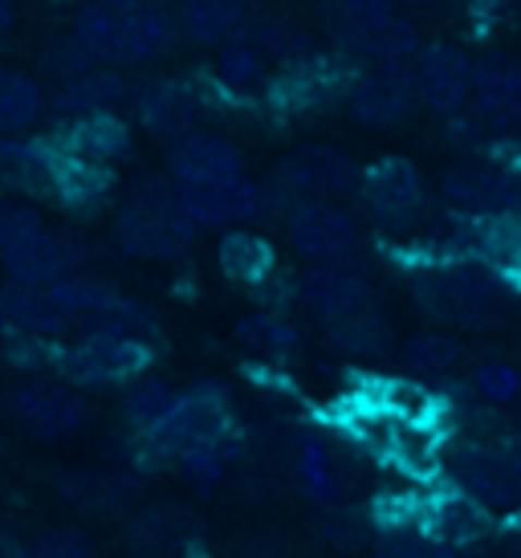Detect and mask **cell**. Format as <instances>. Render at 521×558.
Returning <instances> with one entry per match:
<instances>
[{
  "instance_id": "32",
  "label": "cell",
  "mask_w": 521,
  "mask_h": 558,
  "mask_svg": "<svg viewBox=\"0 0 521 558\" xmlns=\"http://www.w3.org/2000/svg\"><path fill=\"white\" fill-rule=\"evenodd\" d=\"M464 359V347L452 335H440V330H420L412 339L399 347V363L415 375V379H445L460 367Z\"/></svg>"
},
{
  "instance_id": "15",
  "label": "cell",
  "mask_w": 521,
  "mask_h": 558,
  "mask_svg": "<svg viewBox=\"0 0 521 558\" xmlns=\"http://www.w3.org/2000/svg\"><path fill=\"white\" fill-rule=\"evenodd\" d=\"M82 262H86V241L65 229H49V225H41L16 248L0 253V265L16 286H53V281L77 274Z\"/></svg>"
},
{
  "instance_id": "23",
  "label": "cell",
  "mask_w": 521,
  "mask_h": 558,
  "mask_svg": "<svg viewBox=\"0 0 521 558\" xmlns=\"http://www.w3.org/2000/svg\"><path fill=\"white\" fill-rule=\"evenodd\" d=\"M126 98H131V86L123 82V74L90 65L74 78H62V86L49 94V110L65 123H74L90 114H114V107H123Z\"/></svg>"
},
{
  "instance_id": "36",
  "label": "cell",
  "mask_w": 521,
  "mask_h": 558,
  "mask_svg": "<svg viewBox=\"0 0 521 558\" xmlns=\"http://www.w3.org/2000/svg\"><path fill=\"white\" fill-rule=\"evenodd\" d=\"M249 41L269 58V62H302L310 58V37L290 21H277V16H265V21H245L241 25Z\"/></svg>"
},
{
  "instance_id": "31",
  "label": "cell",
  "mask_w": 521,
  "mask_h": 558,
  "mask_svg": "<svg viewBox=\"0 0 521 558\" xmlns=\"http://www.w3.org/2000/svg\"><path fill=\"white\" fill-rule=\"evenodd\" d=\"M46 114V90L21 74L0 65V135H21Z\"/></svg>"
},
{
  "instance_id": "28",
  "label": "cell",
  "mask_w": 521,
  "mask_h": 558,
  "mask_svg": "<svg viewBox=\"0 0 521 558\" xmlns=\"http://www.w3.org/2000/svg\"><path fill=\"white\" fill-rule=\"evenodd\" d=\"M249 16V0H184L180 4V33L196 46H225Z\"/></svg>"
},
{
  "instance_id": "11",
  "label": "cell",
  "mask_w": 521,
  "mask_h": 558,
  "mask_svg": "<svg viewBox=\"0 0 521 558\" xmlns=\"http://www.w3.org/2000/svg\"><path fill=\"white\" fill-rule=\"evenodd\" d=\"M347 114L354 123L371 126V131H391L399 126L415 107H420V94H415V65L412 62H375L371 70L354 74L347 82Z\"/></svg>"
},
{
  "instance_id": "9",
  "label": "cell",
  "mask_w": 521,
  "mask_h": 558,
  "mask_svg": "<svg viewBox=\"0 0 521 558\" xmlns=\"http://www.w3.org/2000/svg\"><path fill=\"white\" fill-rule=\"evenodd\" d=\"M440 196L464 220H489L521 213V171L501 159L457 163L440 175Z\"/></svg>"
},
{
  "instance_id": "8",
  "label": "cell",
  "mask_w": 521,
  "mask_h": 558,
  "mask_svg": "<svg viewBox=\"0 0 521 558\" xmlns=\"http://www.w3.org/2000/svg\"><path fill=\"white\" fill-rule=\"evenodd\" d=\"M4 412L33 440H70L90 424V403L74 384L29 379L4 396Z\"/></svg>"
},
{
  "instance_id": "43",
  "label": "cell",
  "mask_w": 521,
  "mask_h": 558,
  "mask_svg": "<svg viewBox=\"0 0 521 558\" xmlns=\"http://www.w3.org/2000/svg\"><path fill=\"white\" fill-rule=\"evenodd\" d=\"M396 0H330V16H367L387 13Z\"/></svg>"
},
{
  "instance_id": "4",
  "label": "cell",
  "mask_w": 521,
  "mask_h": 558,
  "mask_svg": "<svg viewBox=\"0 0 521 558\" xmlns=\"http://www.w3.org/2000/svg\"><path fill=\"white\" fill-rule=\"evenodd\" d=\"M452 489L473 497L493 518H518L521 513V449L501 440L460 436L445 445V469Z\"/></svg>"
},
{
  "instance_id": "19",
  "label": "cell",
  "mask_w": 521,
  "mask_h": 558,
  "mask_svg": "<svg viewBox=\"0 0 521 558\" xmlns=\"http://www.w3.org/2000/svg\"><path fill=\"white\" fill-rule=\"evenodd\" d=\"M168 175L175 184H225L245 175V156L213 131H187L168 143Z\"/></svg>"
},
{
  "instance_id": "18",
  "label": "cell",
  "mask_w": 521,
  "mask_h": 558,
  "mask_svg": "<svg viewBox=\"0 0 521 558\" xmlns=\"http://www.w3.org/2000/svg\"><path fill=\"white\" fill-rule=\"evenodd\" d=\"M298 302L306 306L323 326L351 318V314L375 306V290H371L367 274H359L354 265H310L298 278Z\"/></svg>"
},
{
  "instance_id": "6",
  "label": "cell",
  "mask_w": 521,
  "mask_h": 558,
  "mask_svg": "<svg viewBox=\"0 0 521 558\" xmlns=\"http://www.w3.org/2000/svg\"><path fill=\"white\" fill-rule=\"evenodd\" d=\"M152 367V347L126 330H82L62 351V372L77 388H123Z\"/></svg>"
},
{
  "instance_id": "50",
  "label": "cell",
  "mask_w": 521,
  "mask_h": 558,
  "mask_svg": "<svg viewBox=\"0 0 521 558\" xmlns=\"http://www.w3.org/2000/svg\"><path fill=\"white\" fill-rule=\"evenodd\" d=\"M196 558H204V555H196Z\"/></svg>"
},
{
  "instance_id": "44",
  "label": "cell",
  "mask_w": 521,
  "mask_h": 558,
  "mask_svg": "<svg viewBox=\"0 0 521 558\" xmlns=\"http://www.w3.org/2000/svg\"><path fill=\"white\" fill-rule=\"evenodd\" d=\"M16 25V4L13 0H0V37Z\"/></svg>"
},
{
  "instance_id": "16",
  "label": "cell",
  "mask_w": 521,
  "mask_h": 558,
  "mask_svg": "<svg viewBox=\"0 0 521 558\" xmlns=\"http://www.w3.org/2000/svg\"><path fill=\"white\" fill-rule=\"evenodd\" d=\"M330 37L338 49L367 62H408L420 53V29L399 13H367V16H330Z\"/></svg>"
},
{
  "instance_id": "35",
  "label": "cell",
  "mask_w": 521,
  "mask_h": 558,
  "mask_svg": "<svg viewBox=\"0 0 521 558\" xmlns=\"http://www.w3.org/2000/svg\"><path fill=\"white\" fill-rule=\"evenodd\" d=\"M326 335H330V342H335L338 351H347V355H379V351H387V342H391V330H387L384 314L375 311V306L351 314V318L330 323Z\"/></svg>"
},
{
  "instance_id": "40",
  "label": "cell",
  "mask_w": 521,
  "mask_h": 558,
  "mask_svg": "<svg viewBox=\"0 0 521 558\" xmlns=\"http://www.w3.org/2000/svg\"><path fill=\"white\" fill-rule=\"evenodd\" d=\"M25 558H98V550L82 530L53 526L25 543Z\"/></svg>"
},
{
  "instance_id": "2",
  "label": "cell",
  "mask_w": 521,
  "mask_h": 558,
  "mask_svg": "<svg viewBox=\"0 0 521 558\" xmlns=\"http://www.w3.org/2000/svg\"><path fill=\"white\" fill-rule=\"evenodd\" d=\"M196 225L184 217L171 175H143L114 217V241L138 262H175L196 241Z\"/></svg>"
},
{
  "instance_id": "27",
  "label": "cell",
  "mask_w": 521,
  "mask_h": 558,
  "mask_svg": "<svg viewBox=\"0 0 521 558\" xmlns=\"http://www.w3.org/2000/svg\"><path fill=\"white\" fill-rule=\"evenodd\" d=\"M216 262H220V274L237 286H249V290H260L265 281L277 274V253L274 245L265 241L253 229H229L216 245Z\"/></svg>"
},
{
  "instance_id": "20",
  "label": "cell",
  "mask_w": 521,
  "mask_h": 558,
  "mask_svg": "<svg viewBox=\"0 0 521 558\" xmlns=\"http://www.w3.org/2000/svg\"><path fill=\"white\" fill-rule=\"evenodd\" d=\"M493 518L485 506H476L473 497H464L460 489H440V494L420 497V526L415 534H428L436 543L452 546V550H469L485 534H493Z\"/></svg>"
},
{
  "instance_id": "26",
  "label": "cell",
  "mask_w": 521,
  "mask_h": 558,
  "mask_svg": "<svg viewBox=\"0 0 521 558\" xmlns=\"http://www.w3.org/2000/svg\"><path fill=\"white\" fill-rule=\"evenodd\" d=\"M62 140H58V151L74 159H86V163H98V168H110L119 159L131 156V126L119 119V114H90V119H74V123H62Z\"/></svg>"
},
{
  "instance_id": "22",
  "label": "cell",
  "mask_w": 521,
  "mask_h": 558,
  "mask_svg": "<svg viewBox=\"0 0 521 558\" xmlns=\"http://www.w3.org/2000/svg\"><path fill=\"white\" fill-rule=\"evenodd\" d=\"M135 114L138 123L147 126L159 140H180L187 131L199 126V114H204V98H199L196 86L175 78H155L147 86L135 90Z\"/></svg>"
},
{
  "instance_id": "49",
  "label": "cell",
  "mask_w": 521,
  "mask_h": 558,
  "mask_svg": "<svg viewBox=\"0 0 521 558\" xmlns=\"http://www.w3.org/2000/svg\"><path fill=\"white\" fill-rule=\"evenodd\" d=\"M513 445H518V449H521V433H518V440H513Z\"/></svg>"
},
{
  "instance_id": "45",
  "label": "cell",
  "mask_w": 521,
  "mask_h": 558,
  "mask_svg": "<svg viewBox=\"0 0 521 558\" xmlns=\"http://www.w3.org/2000/svg\"><path fill=\"white\" fill-rule=\"evenodd\" d=\"M0 558H25V543H16L9 534H0Z\"/></svg>"
},
{
  "instance_id": "5",
  "label": "cell",
  "mask_w": 521,
  "mask_h": 558,
  "mask_svg": "<svg viewBox=\"0 0 521 558\" xmlns=\"http://www.w3.org/2000/svg\"><path fill=\"white\" fill-rule=\"evenodd\" d=\"M232 436V408L220 384H196L187 391H175L163 420L143 433V452L155 461L180 465L187 452L204 449L213 440Z\"/></svg>"
},
{
  "instance_id": "38",
  "label": "cell",
  "mask_w": 521,
  "mask_h": 558,
  "mask_svg": "<svg viewBox=\"0 0 521 558\" xmlns=\"http://www.w3.org/2000/svg\"><path fill=\"white\" fill-rule=\"evenodd\" d=\"M469 391H473V400H481L485 408L518 403L521 400V372L513 367V363L489 359V363H481V367L469 375Z\"/></svg>"
},
{
  "instance_id": "48",
  "label": "cell",
  "mask_w": 521,
  "mask_h": 558,
  "mask_svg": "<svg viewBox=\"0 0 521 558\" xmlns=\"http://www.w3.org/2000/svg\"><path fill=\"white\" fill-rule=\"evenodd\" d=\"M4 330H9V326H4V318H0V335H4Z\"/></svg>"
},
{
  "instance_id": "24",
  "label": "cell",
  "mask_w": 521,
  "mask_h": 558,
  "mask_svg": "<svg viewBox=\"0 0 521 558\" xmlns=\"http://www.w3.org/2000/svg\"><path fill=\"white\" fill-rule=\"evenodd\" d=\"M53 187H58V147L0 135V192L53 196Z\"/></svg>"
},
{
  "instance_id": "17",
  "label": "cell",
  "mask_w": 521,
  "mask_h": 558,
  "mask_svg": "<svg viewBox=\"0 0 521 558\" xmlns=\"http://www.w3.org/2000/svg\"><path fill=\"white\" fill-rule=\"evenodd\" d=\"M473 58L460 46L436 41L415 53V94H420V107L432 114H460L469 110L473 98Z\"/></svg>"
},
{
  "instance_id": "14",
  "label": "cell",
  "mask_w": 521,
  "mask_h": 558,
  "mask_svg": "<svg viewBox=\"0 0 521 558\" xmlns=\"http://www.w3.org/2000/svg\"><path fill=\"white\" fill-rule=\"evenodd\" d=\"M290 473L298 481V489L326 510H342L354 494V477L342 461V452L318 428H302L290 440Z\"/></svg>"
},
{
  "instance_id": "39",
  "label": "cell",
  "mask_w": 521,
  "mask_h": 558,
  "mask_svg": "<svg viewBox=\"0 0 521 558\" xmlns=\"http://www.w3.org/2000/svg\"><path fill=\"white\" fill-rule=\"evenodd\" d=\"M131 550L143 558H163L175 550V530H171V513L168 510H152L135 518V526L126 534Z\"/></svg>"
},
{
  "instance_id": "47",
  "label": "cell",
  "mask_w": 521,
  "mask_h": 558,
  "mask_svg": "<svg viewBox=\"0 0 521 558\" xmlns=\"http://www.w3.org/2000/svg\"><path fill=\"white\" fill-rule=\"evenodd\" d=\"M399 4H436V0H399Z\"/></svg>"
},
{
  "instance_id": "7",
  "label": "cell",
  "mask_w": 521,
  "mask_h": 558,
  "mask_svg": "<svg viewBox=\"0 0 521 558\" xmlns=\"http://www.w3.org/2000/svg\"><path fill=\"white\" fill-rule=\"evenodd\" d=\"M359 201L367 208V217L384 229V233H412L420 220L428 217V184L424 171L412 159L384 156L371 168H363L359 180Z\"/></svg>"
},
{
  "instance_id": "29",
  "label": "cell",
  "mask_w": 521,
  "mask_h": 558,
  "mask_svg": "<svg viewBox=\"0 0 521 558\" xmlns=\"http://www.w3.org/2000/svg\"><path fill=\"white\" fill-rule=\"evenodd\" d=\"M62 494L90 513H110L123 510L126 501H135L138 481L119 469H86V473H70L62 481Z\"/></svg>"
},
{
  "instance_id": "42",
  "label": "cell",
  "mask_w": 521,
  "mask_h": 558,
  "mask_svg": "<svg viewBox=\"0 0 521 558\" xmlns=\"http://www.w3.org/2000/svg\"><path fill=\"white\" fill-rule=\"evenodd\" d=\"M371 558H460V550L436 543L428 534H391Z\"/></svg>"
},
{
  "instance_id": "13",
  "label": "cell",
  "mask_w": 521,
  "mask_h": 558,
  "mask_svg": "<svg viewBox=\"0 0 521 558\" xmlns=\"http://www.w3.org/2000/svg\"><path fill=\"white\" fill-rule=\"evenodd\" d=\"M180 208L196 229H245L269 213V187L257 180H225V184H175Z\"/></svg>"
},
{
  "instance_id": "25",
  "label": "cell",
  "mask_w": 521,
  "mask_h": 558,
  "mask_svg": "<svg viewBox=\"0 0 521 558\" xmlns=\"http://www.w3.org/2000/svg\"><path fill=\"white\" fill-rule=\"evenodd\" d=\"M0 318L9 330L25 335V339H62L74 326L62 314V306L53 302L49 286H16L9 281L0 290Z\"/></svg>"
},
{
  "instance_id": "34",
  "label": "cell",
  "mask_w": 521,
  "mask_h": 558,
  "mask_svg": "<svg viewBox=\"0 0 521 558\" xmlns=\"http://www.w3.org/2000/svg\"><path fill=\"white\" fill-rule=\"evenodd\" d=\"M175 400V388H171L168 379H159V375H135L131 384H123V396H119V408H123V420L135 428L138 436L155 428L163 412L171 408Z\"/></svg>"
},
{
  "instance_id": "37",
  "label": "cell",
  "mask_w": 521,
  "mask_h": 558,
  "mask_svg": "<svg viewBox=\"0 0 521 558\" xmlns=\"http://www.w3.org/2000/svg\"><path fill=\"white\" fill-rule=\"evenodd\" d=\"M232 465H237V436H225V440H213V445H204V449L187 452L175 469L184 473L187 485L213 489V485H220V481L229 477Z\"/></svg>"
},
{
  "instance_id": "46",
  "label": "cell",
  "mask_w": 521,
  "mask_h": 558,
  "mask_svg": "<svg viewBox=\"0 0 521 558\" xmlns=\"http://www.w3.org/2000/svg\"><path fill=\"white\" fill-rule=\"evenodd\" d=\"M460 558H501V555H481V550H460Z\"/></svg>"
},
{
  "instance_id": "12",
  "label": "cell",
  "mask_w": 521,
  "mask_h": 558,
  "mask_svg": "<svg viewBox=\"0 0 521 558\" xmlns=\"http://www.w3.org/2000/svg\"><path fill=\"white\" fill-rule=\"evenodd\" d=\"M290 245L310 265H338L359 253V217L335 201H298L290 213Z\"/></svg>"
},
{
  "instance_id": "10",
  "label": "cell",
  "mask_w": 521,
  "mask_h": 558,
  "mask_svg": "<svg viewBox=\"0 0 521 558\" xmlns=\"http://www.w3.org/2000/svg\"><path fill=\"white\" fill-rule=\"evenodd\" d=\"M359 180L363 168L330 143H302L274 171L277 192H286L290 201H338L359 192Z\"/></svg>"
},
{
  "instance_id": "33",
  "label": "cell",
  "mask_w": 521,
  "mask_h": 558,
  "mask_svg": "<svg viewBox=\"0 0 521 558\" xmlns=\"http://www.w3.org/2000/svg\"><path fill=\"white\" fill-rule=\"evenodd\" d=\"M237 342L245 347L249 355H257V359H286V355L298 351L302 335H298V326L286 323L281 314L257 311V314H249V318L237 323Z\"/></svg>"
},
{
  "instance_id": "30",
  "label": "cell",
  "mask_w": 521,
  "mask_h": 558,
  "mask_svg": "<svg viewBox=\"0 0 521 558\" xmlns=\"http://www.w3.org/2000/svg\"><path fill=\"white\" fill-rule=\"evenodd\" d=\"M216 82H220L225 90L241 94V98L265 90V82H269V58L249 41L245 33H237V37L225 41L220 53H216Z\"/></svg>"
},
{
  "instance_id": "3",
  "label": "cell",
  "mask_w": 521,
  "mask_h": 558,
  "mask_svg": "<svg viewBox=\"0 0 521 558\" xmlns=\"http://www.w3.org/2000/svg\"><path fill=\"white\" fill-rule=\"evenodd\" d=\"M509 286L476 257H445V262L420 265L415 278V302L440 318V323L464 326H493L506 311Z\"/></svg>"
},
{
  "instance_id": "51",
  "label": "cell",
  "mask_w": 521,
  "mask_h": 558,
  "mask_svg": "<svg viewBox=\"0 0 521 558\" xmlns=\"http://www.w3.org/2000/svg\"><path fill=\"white\" fill-rule=\"evenodd\" d=\"M518 403H521V400H518Z\"/></svg>"
},
{
  "instance_id": "1",
  "label": "cell",
  "mask_w": 521,
  "mask_h": 558,
  "mask_svg": "<svg viewBox=\"0 0 521 558\" xmlns=\"http://www.w3.org/2000/svg\"><path fill=\"white\" fill-rule=\"evenodd\" d=\"M175 37L180 16L163 0H86L74 16V41L94 62H155L175 46Z\"/></svg>"
},
{
  "instance_id": "41",
  "label": "cell",
  "mask_w": 521,
  "mask_h": 558,
  "mask_svg": "<svg viewBox=\"0 0 521 558\" xmlns=\"http://www.w3.org/2000/svg\"><path fill=\"white\" fill-rule=\"evenodd\" d=\"M46 220H41V213L33 208V204L25 201H0V253H9V248H16L25 236H33L37 229H41Z\"/></svg>"
},
{
  "instance_id": "21",
  "label": "cell",
  "mask_w": 521,
  "mask_h": 558,
  "mask_svg": "<svg viewBox=\"0 0 521 558\" xmlns=\"http://www.w3.org/2000/svg\"><path fill=\"white\" fill-rule=\"evenodd\" d=\"M469 110L489 131H521V62L518 58H485L473 74Z\"/></svg>"
}]
</instances>
